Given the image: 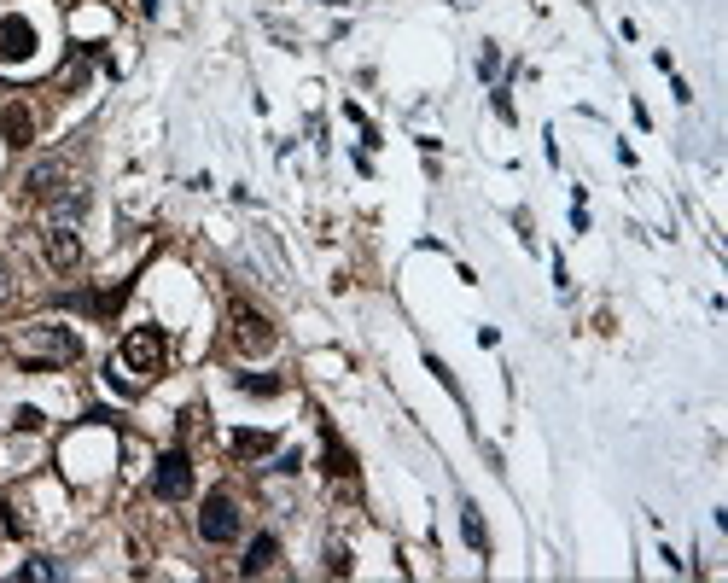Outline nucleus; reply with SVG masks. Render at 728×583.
<instances>
[{
	"instance_id": "nucleus-1",
	"label": "nucleus",
	"mask_w": 728,
	"mask_h": 583,
	"mask_svg": "<svg viewBox=\"0 0 728 583\" xmlns=\"http://www.w3.org/2000/svg\"><path fill=\"white\" fill-rule=\"evenodd\" d=\"M12 350L24 356V362H76L82 356V339L70 333V327H59V321H35V327H24V333H12Z\"/></svg>"
},
{
	"instance_id": "nucleus-2",
	"label": "nucleus",
	"mask_w": 728,
	"mask_h": 583,
	"mask_svg": "<svg viewBox=\"0 0 728 583\" xmlns=\"http://www.w3.org/2000/svg\"><path fill=\"white\" fill-rule=\"evenodd\" d=\"M164 362H169V333L164 327H134V333H123V344H117V374H129V379L164 374Z\"/></svg>"
},
{
	"instance_id": "nucleus-3",
	"label": "nucleus",
	"mask_w": 728,
	"mask_h": 583,
	"mask_svg": "<svg viewBox=\"0 0 728 583\" xmlns=\"http://www.w3.org/2000/svg\"><path fill=\"white\" fill-rule=\"evenodd\" d=\"M41 30H35L24 12H0V65H30Z\"/></svg>"
},
{
	"instance_id": "nucleus-4",
	"label": "nucleus",
	"mask_w": 728,
	"mask_h": 583,
	"mask_svg": "<svg viewBox=\"0 0 728 583\" xmlns=\"http://www.w3.org/2000/svg\"><path fill=\"white\" fill-rule=\"evenodd\" d=\"M199 537H204V543H216V549L239 537V502H233L228 490L204 496V508H199Z\"/></svg>"
},
{
	"instance_id": "nucleus-5",
	"label": "nucleus",
	"mask_w": 728,
	"mask_h": 583,
	"mask_svg": "<svg viewBox=\"0 0 728 583\" xmlns=\"http://www.w3.org/2000/svg\"><path fill=\"white\" fill-rule=\"evenodd\" d=\"M187 490H193V461H187L181 449L158 455V467H152V496H158V502H181Z\"/></svg>"
},
{
	"instance_id": "nucleus-6",
	"label": "nucleus",
	"mask_w": 728,
	"mask_h": 583,
	"mask_svg": "<svg viewBox=\"0 0 728 583\" xmlns=\"http://www.w3.org/2000/svg\"><path fill=\"white\" fill-rule=\"evenodd\" d=\"M233 344H239L245 356H268V350H274V321L257 315L251 304H233Z\"/></svg>"
},
{
	"instance_id": "nucleus-7",
	"label": "nucleus",
	"mask_w": 728,
	"mask_h": 583,
	"mask_svg": "<svg viewBox=\"0 0 728 583\" xmlns=\"http://www.w3.org/2000/svg\"><path fill=\"white\" fill-rule=\"evenodd\" d=\"M41 245H47V263H53L59 275H70V269L82 263V234H76V222H53Z\"/></svg>"
},
{
	"instance_id": "nucleus-8",
	"label": "nucleus",
	"mask_w": 728,
	"mask_h": 583,
	"mask_svg": "<svg viewBox=\"0 0 728 583\" xmlns=\"http://www.w3.org/2000/svg\"><path fill=\"white\" fill-rule=\"evenodd\" d=\"M24 193H30L35 205H47V199H59V193H65V164H59V158H47V164H35V170L24 175Z\"/></svg>"
},
{
	"instance_id": "nucleus-9",
	"label": "nucleus",
	"mask_w": 728,
	"mask_h": 583,
	"mask_svg": "<svg viewBox=\"0 0 728 583\" xmlns=\"http://www.w3.org/2000/svg\"><path fill=\"white\" fill-rule=\"evenodd\" d=\"M0 135H6V146H30L35 140V111L30 105H0Z\"/></svg>"
},
{
	"instance_id": "nucleus-10",
	"label": "nucleus",
	"mask_w": 728,
	"mask_h": 583,
	"mask_svg": "<svg viewBox=\"0 0 728 583\" xmlns=\"http://www.w3.org/2000/svg\"><path fill=\"white\" fill-rule=\"evenodd\" d=\"M274 560H280V543H274V537L263 531V537H257V543L245 549V560H239V572H245V578H257V572H268Z\"/></svg>"
},
{
	"instance_id": "nucleus-11",
	"label": "nucleus",
	"mask_w": 728,
	"mask_h": 583,
	"mask_svg": "<svg viewBox=\"0 0 728 583\" xmlns=\"http://www.w3.org/2000/svg\"><path fill=\"white\" fill-rule=\"evenodd\" d=\"M461 531H466V549H490V537H484V514L472 508V502H461Z\"/></svg>"
},
{
	"instance_id": "nucleus-12",
	"label": "nucleus",
	"mask_w": 728,
	"mask_h": 583,
	"mask_svg": "<svg viewBox=\"0 0 728 583\" xmlns=\"http://www.w3.org/2000/svg\"><path fill=\"white\" fill-rule=\"evenodd\" d=\"M327 473H332V479H350V473H356L350 449L338 444V432H332V426H327Z\"/></svg>"
},
{
	"instance_id": "nucleus-13",
	"label": "nucleus",
	"mask_w": 728,
	"mask_h": 583,
	"mask_svg": "<svg viewBox=\"0 0 728 583\" xmlns=\"http://www.w3.org/2000/svg\"><path fill=\"white\" fill-rule=\"evenodd\" d=\"M123 298H129V280H117V286L94 292V298H88V309H94V315H117V304H123Z\"/></svg>"
},
{
	"instance_id": "nucleus-14",
	"label": "nucleus",
	"mask_w": 728,
	"mask_h": 583,
	"mask_svg": "<svg viewBox=\"0 0 728 583\" xmlns=\"http://www.w3.org/2000/svg\"><path fill=\"white\" fill-rule=\"evenodd\" d=\"M274 432H233V455H268Z\"/></svg>"
},
{
	"instance_id": "nucleus-15",
	"label": "nucleus",
	"mask_w": 728,
	"mask_h": 583,
	"mask_svg": "<svg viewBox=\"0 0 728 583\" xmlns=\"http://www.w3.org/2000/svg\"><path fill=\"white\" fill-rule=\"evenodd\" d=\"M18 578H41V583H53V578H65V566H53V560H24V572Z\"/></svg>"
},
{
	"instance_id": "nucleus-16",
	"label": "nucleus",
	"mask_w": 728,
	"mask_h": 583,
	"mask_svg": "<svg viewBox=\"0 0 728 583\" xmlns=\"http://www.w3.org/2000/svg\"><path fill=\"white\" fill-rule=\"evenodd\" d=\"M239 391H257V397H274V391H280V379H257V374H239Z\"/></svg>"
},
{
	"instance_id": "nucleus-17",
	"label": "nucleus",
	"mask_w": 728,
	"mask_h": 583,
	"mask_svg": "<svg viewBox=\"0 0 728 583\" xmlns=\"http://www.w3.org/2000/svg\"><path fill=\"white\" fill-rule=\"evenodd\" d=\"M12 426H18V432H41V409H18L12 414Z\"/></svg>"
},
{
	"instance_id": "nucleus-18",
	"label": "nucleus",
	"mask_w": 728,
	"mask_h": 583,
	"mask_svg": "<svg viewBox=\"0 0 728 583\" xmlns=\"http://www.w3.org/2000/svg\"><path fill=\"white\" fill-rule=\"evenodd\" d=\"M501 70V53L496 47H484V53H478V76H496Z\"/></svg>"
},
{
	"instance_id": "nucleus-19",
	"label": "nucleus",
	"mask_w": 728,
	"mask_h": 583,
	"mask_svg": "<svg viewBox=\"0 0 728 583\" xmlns=\"http://www.w3.org/2000/svg\"><path fill=\"white\" fill-rule=\"evenodd\" d=\"M327 572H332V578H344V572H350V554H344V549H327Z\"/></svg>"
},
{
	"instance_id": "nucleus-20",
	"label": "nucleus",
	"mask_w": 728,
	"mask_h": 583,
	"mask_svg": "<svg viewBox=\"0 0 728 583\" xmlns=\"http://www.w3.org/2000/svg\"><path fill=\"white\" fill-rule=\"evenodd\" d=\"M298 467H303V455H298V449H286V455L274 461V473H298Z\"/></svg>"
}]
</instances>
